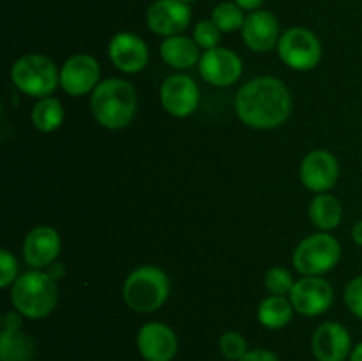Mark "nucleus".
Masks as SVG:
<instances>
[{"label": "nucleus", "mask_w": 362, "mask_h": 361, "mask_svg": "<svg viewBox=\"0 0 362 361\" xmlns=\"http://www.w3.org/2000/svg\"><path fill=\"white\" fill-rule=\"evenodd\" d=\"M292 112L288 87L276 76H258L246 81L235 96V113L253 130H276Z\"/></svg>", "instance_id": "obj_1"}, {"label": "nucleus", "mask_w": 362, "mask_h": 361, "mask_svg": "<svg viewBox=\"0 0 362 361\" xmlns=\"http://www.w3.org/2000/svg\"><path fill=\"white\" fill-rule=\"evenodd\" d=\"M136 91L122 78H108L95 87L90 96L94 119L106 130H122L136 115Z\"/></svg>", "instance_id": "obj_2"}, {"label": "nucleus", "mask_w": 362, "mask_h": 361, "mask_svg": "<svg viewBox=\"0 0 362 361\" xmlns=\"http://www.w3.org/2000/svg\"><path fill=\"white\" fill-rule=\"evenodd\" d=\"M59 301L57 280L48 271L32 269L18 276L11 287V303L23 317L42 319L52 314Z\"/></svg>", "instance_id": "obj_3"}, {"label": "nucleus", "mask_w": 362, "mask_h": 361, "mask_svg": "<svg viewBox=\"0 0 362 361\" xmlns=\"http://www.w3.org/2000/svg\"><path fill=\"white\" fill-rule=\"evenodd\" d=\"M168 276L156 265H141L134 269L122 287L124 303L136 314H152L159 310L168 299Z\"/></svg>", "instance_id": "obj_4"}, {"label": "nucleus", "mask_w": 362, "mask_h": 361, "mask_svg": "<svg viewBox=\"0 0 362 361\" xmlns=\"http://www.w3.org/2000/svg\"><path fill=\"white\" fill-rule=\"evenodd\" d=\"M11 80L23 94L32 98H48L60 85V71L55 62L41 53L20 57L11 67Z\"/></svg>", "instance_id": "obj_5"}, {"label": "nucleus", "mask_w": 362, "mask_h": 361, "mask_svg": "<svg viewBox=\"0 0 362 361\" xmlns=\"http://www.w3.org/2000/svg\"><path fill=\"white\" fill-rule=\"evenodd\" d=\"M341 258L338 239L327 232L311 234L297 244L292 255V264L300 275L322 276L334 269Z\"/></svg>", "instance_id": "obj_6"}, {"label": "nucleus", "mask_w": 362, "mask_h": 361, "mask_svg": "<svg viewBox=\"0 0 362 361\" xmlns=\"http://www.w3.org/2000/svg\"><path fill=\"white\" fill-rule=\"evenodd\" d=\"M276 48H278L279 59L290 69L311 71L322 60V42L310 28H288L281 34Z\"/></svg>", "instance_id": "obj_7"}, {"label": "nucleus", "mask_w": 362, "mask_h": 361, "mask_svg": "<svg viewBox=\"0 0 362 361\" xmlns=\"http://www.w3.org/2000/svg\"><path fill=\"white\" fill-rule=\"evenodd\" d=\"M290 301L297 314L304 317H318L332 306L334 290L322 276H304L293 285Z\"/></svg>", "instance_id": "obj_8"}, {"label": "nucleus", "mask_w": 362, "mask_h": 361, "mask_svg": "<svg viewBox=\"0 0 362 361\" xmlns=\"http://www.w3.org/2000/svg\"><path fill=\"white\" fill-rule=\"evenodd\" d=\"M101 67L99 62L92 55L87 53H78L69 57L60 67V87L73 98L94 92L101 81Z\"/></svg>", "instance_id": "obj_9"}, {"label": "nucleus", "mask_w": 362, "mask_h": 361, "mask_svg": "<svg viewBox=\"0 0 362 361\" xmlns=\"http://www.w3.org/2000/svg\"><path fill=\"white\" fill-rule=\"evenodd\" d=\"M147 27L163 38L182 34L191 23V7L182 0H156L148 6Z\"/></svg>", "instance_id": "obj_10"}, {"label": "nucleus", "mask_w": 362, "mask_h": 361, "mask_svg": "<svg viewBox=\"0 0 362 361\" xmlns=\"http://www.w3.org/2000/svg\"><path fill=\"white\" fill-rule=\"evenodd\" d=\"M161 105L170 115L189 117L194 113L200 103V91H198L197 81L187 74H172L166 78L161 85Z\"/></svg>", "instance_id": "obj_11"}, {"label": "nucleus", "mask_w": 362, "mask_h": 361, "mask_svg": "<svg viewBox=\"0 0 362 361\" xmlns=\"http://www.w3.org/2000/svg\"><path fill=\"white\" fill-rule=\"evenodd\" d=\"M35 342L23 331V319L16 310L6 311L0 329V361H32Z\"/></svg>", "instance_id": "obj_12"}, {"label": "nucleus", "mask_w": 362, "mask_h": 361, "mask_svg": "<svg viewBox=\"0 0 362 361\" xmlns=\"http://www.w3.org/2000/svg\"><path fill=\"white\" fill-rule=\"evenodd\" d=\"M339 177V163L332 152L317 149L304 156L300 163V180L315 193H327L336 186Z\"/></svg>", "instance_id": "obj_13"}, {"label": "nucleus", "mask_w": 362, "mask_h": 361, "mask_svg": "<svg viewBox=\"0 0 362 361\" xmlns=\"http://www.w3.org/2000/svg\"><path fill=\"white\" fill-rule=\"evenodd\" d=\"M202 78L214 87H228L239 81L243 74V60L233 50L212 48L202 55L198 62Z\"/></svg>", "instance_id": "obj_14"}, {"label": "nucleus", "mask_w": 362, "mask_h": 361, "mask_svg": "<svg viewBox=\"0 0 362 361\" xmlns=\"http://www.w3.org/2000/svg\"><path fill=\"white\" fill-rule=\"evenodd\" d=\"M136 347L145 361H172L179 350V340L170 326L147 322L138 331Z\"/></svg>", "instance_id": "obj_15"}, {"label": "nucleus", "mask_w": 362, "mask_h": 361, "mask_svg": "<svg viewBox=\"0 0 362 361\" xmlns=\"http://www.w3.org/2000/svg\"><path fill=\"white\" fill-rule=\"evenodd\" d=\"M352 349V336L339 322H324L315 329L311 350L318 361H346Z\"/></svg>", "instance_id": "obj_16"}, {"label": "nucleus", "mask_w": 362, "mask_h": 361, "mask_svg": "<svg viewBox=\"0 0 362 361\" xmlns=\"http://www.w3.org/2000/svg\"><path fill=\"white\" fill-rule=\"evenodd\" d=\"M108 57L122 73L134 74L145 69L148 62V48L144 39L133 32H119L108 42Z\"/></svg>", "instance_id": "obj_17"}, {"label": "nucleus", "mask_w": 362, "mask_h": 361, "mask_svg": "<svg viewBox=\"0 0 362 361\" xmlns=\"http://www.w3.org/2000/svg\"><path fill=\"white\" fill-rule=\"evenodd\" d=\"M60 246V234L53 227L39 225L25 236L23 260L32 269L48 268L59 257Z\"/></svg>", "instance_id": "obj_18"}, {"label": "nucleus", "mask_w": 362, "mask_h": 361, "mask_svg": "<svg viewBox=\"0 0 362 361\" xmlns=\"http://www.w3.org/2000/svg\"><path fill=\"white\" fill-rule=\"evenodd\" d=\"M243 39L250 50L257 53H264L278 46L279 38V21L271 11H251L246 16L243 25Z\"/></svg>", "instance_id": "obj_19"}, {"label": "nucleus", "mask_w": 362, "mask_h": 361, "mask_svg": "<svg viewBox=\"0 0 362 361\" xmlns=\"http://www.w3.org/2000/svg\"><path fill=\"white\" fill-rule=\"evenodd\" d=\"M159 53H161V59L165 60V64L179 71L197 66L202 59L200 46L194 42V39L186 38L182 34L166 38L161 42Z\"/></svg>", "instance_id": "obj_20"}, {"label": "nucleus", "mask_w": 362, "mask_h": 361, "mask_svg": "<svg viewBox=\"0 0 362 361\" xmlns=\"http://www.w3.org/2000/svg\"><path fill=\"white\" fill-rule=\"evenodd\" d=\"M310 218L311 223L317 229H320L322 232H329V230L336 229L343 218L341 202L334 195H317L310 204Z\"/></svg>", "instance_id": "obj_21"}, {"label": "nucleus", "mask_w": 362, "mask_h": 361, "mask_svg": "<svg viewBox=\"0 0 362 361\" xmlns=\"http://www.w3.org/2000/svg\"><path fill=\"white\" fill-rule=\"evenodd\" d=\"M292 301L286 299L285 296H269L258 304V321L267 329H281L292 321L293 317Z\"/></svg>", "instance_id": "obj_22"}, {"label": "nucleus", "mask_w": 362, "mask_h": 361, "mask_svg": "<svg viewBox=\"0 0 362 361\" xmlns=\"http://www.w3.org/2000/svg\"><path fill=\"white\" fill-rule=\"evenodd\" d=\"M30 119L35 130L42 131V133H52V131L59 130L64 122L62 103L52 96L39 99L32 108Z\"/></svg>", "instance_id": "obj_23"}, {"label": "nucleus", "mask_w": 362, "mask_h": 361, "mask_svg": "<svg viewBox=\"0 0 362 361\" xmlns=\"http://www.w3.org/2000/svg\"><path fill=\"white\" fill-rule=\"evenodd\" d=\"M211 20L218 25L221 32H235L243 28L246 16H244L243 7L237 6L235 2H219L212 9Z\"/></svg>", "instance_id": "obj_24"}, {"label": "nucleus", "mask_w": 362, "mask_h": 361, "mask_svg": "<svg viewBox=\"0 0 362 361\" xmlns=\"http://www.w3.org/2000/svg\"><path fill=\"white\" fill-rule=\"evenodd\" d=\"M265 289L272 294V296H286L292 292L296 280H293L292 273L285 268H272L265 273L264 276Z\"/></svg>", "instance_id": "obj_25"}, {"label": "nucleus", "mask_w": 362, "mask_h": 361, "mask_svg": "<svg viewBox=\"0 0 362 361\" xmlns=\"http://www.w3.org/2000/svg\"><path fill=\"white\" fill-rule=\"evenodd\" d=\"M219 350L226 361H240L247 354V342L240 333L226 331L219 338Z\"/></svg>", "instance_id": "obj_26"}, {"label": "nucleus", "mask_w": 362, "mask_h": 361, "mask_svg": "<svg viewBox=\"0 0 362 361\" xmlns=\"http://www.w3.org/2000/svg\"><path fill=\"white\" fill-rule=\"evenodd\" d=\"M193 39L200 48L207 52V50L218 48L219 41H221V30L212 20H200L194 25Z\"/></svg>", "instance_id": "obj_27"}, {"label": "nucleus", "mask_w": 362, "mask_h": 361, "mask_svg": "<svg viewBox=\"0 0 362 361\" xmlns=\"http://www.w3.org/2000/svg\"><path fill=\"white\" fill-rule=\"evenodd\" d=\"M18 280V262L9 250H0V287H13Z\"/></svg>", "instance_id": "obj_28"}, {"label": "nucleus", "mask_w": 362, "mask_h": 361, "mask_svg": "<svg viewBox=\"0 0 362 361\" xmlns=\"http://www.w3.org/2000/svg\"><path fill=\"white\" fill-rule=\"evenodd\" d=\"M345 304L357 319L362 321V275L356 276L345 289Z\"/></svg>", "instance_id": "obj_29"}, {"label": "nucleus", "mask_w": 362, "mask_h": 361, "mask_svg": "<svg viewBox=\"0 0 362 361\" xmlns=\"http://www.w3.org/2000/svg\"><path fill=\"white\" fill-rule=\"evenodd\" d=\"M240 361H279V357L269 349H255L247 350V354Z\"/></svg>", "instance_id": "obj_30"}, {"label": "nucleus", "mask_w": 362, "mask_h": 361, "mask_svg": "<svg viewBox=\"0 0 362 361\" xmlns=\"http://www.w3.org/2000/svg\"><path fill=\"white\" fill-rule=\"evenodd\" d=\"M233 2H235L239 7H243L244 11H257L260 9V6L265 2V0H233Z\"/></svg>", "instance_id": "obj_31"}, {"label": "nucleus", "mask_w": 362, "mask_h": 361, "mask_svg": "<svg viewBox=\"0 0 362 361\" xmlns=\"http://www.w3.org/2000/svg\"><path fill=\"white\" fill-rule=\"evenodd\" d=\"M352 239H354V243L359 244V246H362V219H359V222H357L356 225H354Z\"/></svg>", "instance_id": "obj_32"}, {"label": "nucleus", "mask_w": 362, "mask_h": 361, "mask_svg": "<svg viewBox=\"0 0 362 361\" xmlns=\"http://www.w3.org/2000/svg\"><path fill=\"white\" fill-rule=\"evenodd\" d=\"M349 361H362V342L357 343L352 349V354H350Z\"/></svg>", "instance_id": "obj_33"}, {"label": "nucleus", "mask_w": 362, "mask_h": 361, "mask_svg": "<svg viewBox=\"0 0 362 361\" xmlns=\"http://www.w3.org/2000/svg\"><path fill=\"white\" fill-rule=\"evenodd\" d=\"M182 2H186V4H193V2H197V0H182Z\"/></svg>", "instance_id": "obj_34"}]
</instances>
